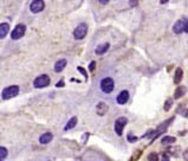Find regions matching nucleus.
I'll return each mask as SVG.
<instances>
[{"instance_id":"4468645a","label":"nucleus","mask_w":188,"mask_h":161,"mask_svg":"<svg viewBox=\"0 0 188 161\" xmlns=\"http://www.w3.org/2000/svg\"><path fill=\"white\" fill-rule=\"evenodd\" d=\"M8 30H10V25H8L7 23L0 24V39H4V38L7 36Z\"/></svg>"},{"instance_id":"6ab92c4d","label":"nucleus","mask_w":188,"mask_h":161,"mask_svg":"<svg viewBox=\"0 0 188 161\" xmlns=\"http://www.w3.org/2000/svg\"><path fill=\"white\" fill-rule=\"evenodd\" d=\"M175 141H176V139L173 137V136H164L162 139V143L163 145H173Z\"/></svg>"},{"instance_id":"b1692460","label":"nucleus","mask_w":188,"mask_h":161,"mask_svg":"<svg viewBox=\"0 0 188 161\" xmlns=\"http://www.w3.org/2000/svg\"><path fill=\"white\" fill-rule=\"evenodd\" d=\"M137 4H138V0H130V1H129V5H130L131 7H135Z\"/></svg>"},{"instance_id":"393cba45","label":"nucleus","mask_w":188,"mask_h":161,"mask_svg":"<svg viewBox=\"0 0 188 161\" xmlns=\"http://www.w3.org/2000/svg\"><path fill=\"white\" fill-rule=\"evenodd\" d=\"M78 71H81L83 75H84V77H87V72H85V70L83 69V68H81V66H78Z\"/></svg>"},{"instance_id":"6e6552de","label":"nucleus","mask_w":188,"mask_h":161,"mask_svg":"<svg viewBox=\"0 0 188 161\" xmlns=\"http://www.w3.org/2000/svg\"><path fill=\"white\" fill-rule=\"evenodd\" d=\"M45 7V4L43 0H33L30 5V10H31L32 13H39L44 10Z\"/></svg>"},{"instance_id":"cd10ccee","label":"nucleus","mask_w":188,"mask_h":161,"mask_svg":"<svg viewBox=\"0 0 188 161\" xmlns=\"http://www.w3.org/2000/svg\"><path fill=\"white\" fill-rule=\"evenodd\" d=\"M108 1H109V0H99L101 4H108Z\"/></svg>"},{"instance_id":"4be33fe9","label":"nucleus","mask_w":188,"mask_h":161,"mask_svg":"<svg viewBox=\"0 0 188 161\" xmlns=\"http://www.w3.org/2000/svg\"><path fill=\"white\" fill-rule=\"evenodd\" d=\"M172 104H173V101H172V99H167V102L164 103V110H166V111H168V110L170 109Z\"/></svg>"},{"instance_id":"ddd939ff","label":"nucleus","mask_w":188,"mask_h":161,"mask_svg":"<svg viewBox=\"0 0 188 161\" xmlns=\"http://www.w3.org/2000/svg\"><path fill=\"white\" fill-rule=\"evenodd\" d=\"M109 46H110L109 43H103V44H101V45H98V46L96 47L95 52H96L97 55H103V53H105V52L108 51Z\"/></svg>"},{"instance_id":"9b49d317","label":"nucleus","mask_w":188,"mask_h":161,"mask_svg":"<svg viewBox=\"0 0 188 161\" xmlns=\"http://www.w3.org/2000/svg\"><path fill=\"white\" fill-rule=\"evenodd\" d=\"M128 99H129V93H128L127 90L121 91V93L118 94L117 98H116V101H117L118 104H124V103H127Z\"/></svg>"},{"instance_id":"f8f14e48","label":"nucleus","mask_w":188,"mask_h":161,"mask_svg":"<svg viewBox=\"0 0 188 161\" xmlns=\"http://www.w3.org/2000/svg\"><path fill=\"white\" fill-rule=\"evenodd\" d=\"M52 139H53V135H52L51 133H45V134H43V135L39 137V142H40L41 145H47V143L51 142Z\"/></svg>"},{"instance_id":"5701e85b","label":"nucleus","mask_w":188,"mask_h":161,"mask_svg":"<svg viewBox=\"0 0 188 161\" xmlns=\"http://www.w3.org/2000/svg\"><path fill=\"white\" fill-rule=\"evenodd\" d=\"M136 140H137L136 136H134V135H131V134L128 135V141H129V142H135Z\"/></svg>"},{"instance_id":"f257e3e1","label":"nucleus","mask_w":188,"mask_h":161,"mask_svg":"<svg viewBox=\"0 0 188 161\" xmlns=\"http://www.w3.org/2000/svg\"><path fill=\"white\" fill-rule=\"evenodd\" d=\"M19 94V87L18 85H11V87H7L2 90V94L1 96L4 99H10V98H13Z\"/></svg>"},{"instance_id":"a211bd4d","label":"nucleus","mask_w":188,"mask_h":161,"mask_svg":"<svg viewBox=\"0 0 188 161\" xmlns=\"http://www.w3.org/2000/svg\"><path fill=\"white\" fill-rule=\"evenodd\" d=\"M186 94V88L185 87H178L175 93H174V98H180Z\"/></svg>"},{"instance_id":"dca6fc26","label":"nucleus","mask_w":188,"mask_h":161,"mask_svg":"<svg viewBox=\"0 0 188 161\" xmlns=\"http://www.w3.org/2000/svg\"><path fill=\"white\" fill-rule=\"evenodd\" d=\"M182 77H184V71H182L181 68H178L176 71H175V75H174V83L179 84V83L181 82Z\"/></svg>"},{"instance_id":"9d476101","label":"nucleus","mask_w":188,"mask_h":161,"mask_svg":"<svg viewBox=\"0 0 188 161\" xmlns=\"http://www.w3.org/2000/svg\"><path fill=\"white\" fill-rule=\"evenodd\" d=\"M108 111V105L104 103V102H99L96 107V113L99 115V116H104Z\"/></svg>"},{"instance_id":"bb28decb","label":"nucleus","mask_w":188,"mask_h":161,"mask_svg":"<svg viewBox=\"0 0 188 161\" xmlns=\"http://www.w3.org/2000/svg\"><path fill=\"white\" fill-rule=\"evenodd\" d=\"M95 65H96V63H95V62H91V64H90V66H89V70H90V71H94Z\"/></svg>"},{"instance_id":"1a4fd4ad","label":"nucleus","mask_w":188,"mask_h":161,"mask_svg":"<svg viewBox=\"0 0 188 161\" xmlns=\"http://www.w3.org/2000/svg\"><path fill=\"white\" fill-rule=\"evenodd\" d=\"M185 26H186V22H185L184 19H180V20H178V22L174 24L173 31L179 34V33H181L182 31H185Z\"/></svg>"},{"instance_id":"423d86ee","label":"nucleus","mask_w":188,"mask_h":161,"mask_svg":"<svg viewBox=\"0 0 188 161\" xmlns=\"http://www.w3.org/2000/svg\"><path fill=\"white\" fill-rule=\"evenodd\" d=\"M127 123H128L127 117H118V119L116 120V122H115V131H116V134H117L118 136L122 135L123 128L125 127Z\"/></svg>"},{"instance_id":"20e7f679","label":"nucleus","mask_w":188,"mask_h":161,"mask_svg":"<svg viewBox=\"0 0 188 161\" xmlns=\"http://www.w3.org/2000/svg\"><path fill=\"white\" fill-rule=\"evenodd\" d=\"M87 33H88V26H87V24H79L76 29H75V31H73V37H75V39H83L85 36H87Z\"/></svg>"},{"instance_id":"2f4dec72","label":"nucleus","mask_w":188,"mask_h":161,"mask_svg":"<svg viewBox=\"0 0 188 161\" xmlns=\"http://www.w3.org/2000/svg\"><path fill=\"white\" fill-rule=\"evenodd\" d=\"M168 1H169V0H160L161 4H166V2H168Z\"/></svg>"},{"instance_id":"a878e982","label":"nucleus","mask_w":188,"mask_h":161,"mask_svg":"<svg viewBox=\"0 0 188 161\" xmlns=\"http://www.w3.org/2000/svg\"><path fill=\"white\" fill-rule=\"evenodd\" d=\"M184 159L186 161H188V148L184 152Z\"/></svg>"},{"instance_id":"c756f323","label":"nucleus","mask_w":188,"mask_h":161,"mask_svg":"<svg viewBox=\"0 0 188 161\" xmlns=\"http://www.w3.org/2000/svg\"><path fill=\"white\" fill-rule=\"evenodd\" d=\"M64 85V82H59V83H57V87H63Z\"/></svg>"},{"instance_id":"f03ea898","label":"nucleus","mask_w":188,"mask_h":161,"mask_svg":"<svg viewBox=\"0 0 188 161\" xmlns=\"http://www.w3.org/2000/svg\"><path fill=\"white\" fill-rule=\"evenodd\" d=\"M114 87H115L114 81H113V78H110V77L103 78L102 82H101V89H102V91L105 93V94H110V93L114 90Z\"/></svg>"},{"instance_id":"f3484780","label":"nucleus","mask_w":188,"mask_h":161,"mask_svg":"<svg viewBox=\"0 0 188 161\" xmlns=\"http://www.w3.org/2000/svg\"><path fill=\"white\" fill-rule=\"evenodd\" d=\"M76 125H77V117L76 116H73V117H71L70 120H69V122L66 123V126H65V130H70V129L75 128L76 127Z\"/></svg>"},{"instance_id":"7c9ffc66","label":"nucleus","mask_w":188,"mask_h":161,"mask_svg":"<svg viewBox=\"0 0 188 161\" xmlns=\"http://www.w3.org/2000/svg\"><path fill=\"white\" fill-rule=\"evenodd\" d=\"M185 32H188V22L186 23V26H185Z\"/></svg>"},{"instance_id":"2eb2a0df","label":"nucleus","mask_w":188,"mask_h":161,"mask_svg":"<svg viewBox=\"0 0 188 161\" xmlns=\"http://www.w3.org/2000/svg\"><path fill=\"white\" fill-rule=\"evenodd\" d=\"M66 59H59L58 62H56V64H55V71L56 72H61L64 70V68L66 66Z\"/></svg>"},{"instance_id":"412c9836","label":"nucleus","mask_w":188,"mask_h":161,"mask_svg":"<svg viewBox=\"0 0 188 161\" xmlns=\"http://www.w3.org/2000/svg\"><path fill=\"white\" fill-rule=\"evenodd\" d=\"M148 161H158V155L156 153H150L148 155Z\"/></svg>"},{"instance_id":"c85d7f7f","label":"nucleus","mask_w":188,"mask_h":161,"mask_svg":"<svg viewBox=\"0 0 188 161\" xmlns=\"http://www.w3.org/2000/svg\"><path fill=\"white\" fill-rule=\"evenodd\" d=\"M162 161H169V158L166 155V157H163V159H162Z\"/></svg>"},{"instance_id":"aec40b11","label":"nucleus","mask_w":188,"mask_h":161,"mask_svg":"<svg viewBox=\"0 0 188 161\" xmlns=\"http://www.w3.org/2000/svg\"><path fill=\"white\" fill-rule=\"evenodd\" d=\"M7 157V149L5 147H0V161L5 160Z\"/></svg>"},{"instance_id":"0eeeda50","label":"nucleus","mask_w":188,"mask_h":161,"mask_svg":"<svg viewBox=\"0 0 188 161\" xmlns=\"http://www.w3.org/2000/svg\"><path fill=\"white\" fill-rule=\"evenodd\" d=\"M173 120H174V119L172 117V119L167 120L166 122L161 123V125H160V126L157 127L156 130H154V135H153V139H156V137H158V136H160V135H161L162 133H164V131L167 130V128H168V126H169V125H170V123L173 122Z\"/></svg>"},{"instance_id":"39448f33","label":"nucleus","mask_w":188,"mask_h":161,"mask_svg":"<svg viewBox=\"0 0 188 161\" xmlns=\"http://www.w3.org/2000/svg\"><path fill=\"white\" fill-rule=\"evenodd\" d=\"M25 31H26V26H25L24 24H18V25L14 27V30L12 31V33H11V38L14 39V40L20 39V38L25 34Z\"/></svg>"},{"instance_id":"7ed1b4c3","label":"nucleus","mask_w":188,"mask_h":161,"mask_svg":"<svg viewBox=\"0 0 188 161\" xmlns=\"http://www.w3.org/2000/svg\"><path fill=\"white\" fill-rule=\"evenodd\" d=\"M50 84V77L47 75H40L33 81L34 88H45Z\"/></svg>"}]
</instances>
